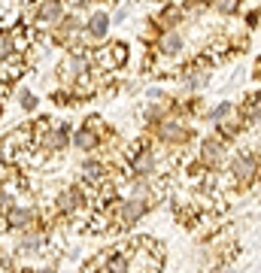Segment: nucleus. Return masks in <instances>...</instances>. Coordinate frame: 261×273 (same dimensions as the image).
I'll return each instance as SVG.
<instances>
[{"instance_id":"obj_2","label":"nucleus","mask_w":261,"mask_h":273,"mask_svg":"<svg viewBox=\"0 0 261 273\" xmlns=\"http://www.w3.org/2000/svg\"><path fill=\"white\" fill-rule=\"evenodd\" d=\"M258 170H261V161L252 155V152H243V155H237V158L231 161V176H234V179H240V182L255 179Z\"/></svg>"},{"instance_id":"obj_18","label":"nucleus","mask_w":261,"mask_h":273,"mask_svg":"<svg viewBox=\"0 0 261 273\" xmlns=\"http://www.w3.org/2000/svg\"><path fill=\"white\" fill-rule=\"evenodd\" d=\"M18 103H22V109H33V106H36V98H33L28 88H22V91H18Z\"/></svg>"},{"instance_id":"obj_10","label":"nucleus","mask_w":261,"mask_h":273,"mask_svg":"<svg viewBox=\"0 0 261 273\" xmlns=\"http://www.w3.org/2000/svg\"><path fill=\"white\" fill-rule=\"evenodd\" d=\"M98 143H100V136H98V131H91V125H85L82 131H76V134H73V146H76V149H82V152L98 149Z\"/></svg>"},{"instance_id":"obj_17","label":"nucleus","mask_w":261,"mask_h":273,"mask_svg":"<svg viewBox=\"0 0 261 273\" xmlns=\"http://www.w3.org/2000/svg\"><path fill=\"white\" fill-rule=\"evenodd\" d=\"M76 28H79V18H73V15H67L64 22L58 25V36H61V40H67V36H70V34H73V31H76Z\"/></svg>"},{"instance_id":"obj_9","label":"nucleus","mask_w":261,"mask_h":273,"mask_svg":"<svg viewBox=\"0 0 261 273\" xmlns=\"http://www.w3.org/2000/svg\"><path fill=\"white\" fill-rule=\"evenodd\" d=\"M31 222H33V209H25V206L6 209V228H28Z\"/></svg>"},{"instance_id":"obj_4","label":"nucleus","mask_w":261,"mask_h":273,"mask_svg":"<svg viewBox=\"0 0 261 273\" xmlns=\"http://www.w3.org/2000/svg\"><path fill=\"white\" fill-rule=\"evenodd\" d=\"M106 34H109V12L95 9V12L88 15V22H85V34H82V36H88V40L100 43V40H106Z\"/></svg>"},{"instance_id":"obj_19","label":"nucleus","mask_w":261,"mask_h":273,"mask_svg":"<svg viewBox=\"0 0 261 273\" xmlns=\"http://www.w3.org/2000/svg\"><path fill=\"white\" fill-rule=\"evenodd\" d=\"M237 6H240V0H216L219 12H237Z\"/></svg>"},{"instance_id":"obj_11","label":"nucleus","mask_w":261,"mask_h":273,"mask_svg":"<svg viewBox=\"0 0 261 273\" xmlns=\"http://www.w3.org/2000/svg\"><path fill=\"white\" fill-rule=\"evenodd\" d=\"M158 49H161L167 58L179 55V52H182V34H173V31H170V34H164L161 40H158Z\"/></svg>"},{"instance_id":"obj_20","label":"nucleus","mask_w":261,"mask_h":273,"mask_svg":"<svg viewBox=\"0 0 261 273\" xmlns=\"http://www.w3.org/2000/svg\"><path fill=\"white\" fill-rule=\"evenodd\" d=\"M36 246H40V237H36V234H28V237L22 240V249H25V252H28V249H36Z\"/></svg>"},{"instance_id":"obj_7","label":"nucleus","mask_w":261,"mask_h":273,"mask_svg":"<svg viewBox=\"0 0 261 273\" xmlns=\"http://www.w3.org/2000/svg\"><path fill=\"white\" fill-rule=\"evenodd\" d=\"M143 212H146V201H140V198H130L122 204V225H134V222H140L143 219Z\"/></svg>"},{"instance_id":"obj_16","label":"nucleus","mask_w":261,"mask_h":273,"mask_svg":"<svg viewBox=\"0 0 261 273\" xmlns=\"http://www.w3.org/2000/svg\"><path fill=\"white\" fill-rule=\"evenodd\" d=\"M106 273H128V258L116 252V255L106 261Z\"/></svg>"},{"instance_id":"obj_8","label":"nucleus","mask_w":261,"mask_h":273,"mask_svg":"<svg viewBox=\"0 0 261 273\" xmlns=\"http://www.w3.org/2000/svg\"><path fill=\"white\" fill-rule=\"evenodd\" d=\"M222 155H225L222 140H216V136L203 140V146H200V158H203L207 164H219V161H222Z\"/></svg>"},{"instance_id":"obj_15","label":"nucleus","mask_w":261,"mask_h":273,"mask_svg":"<svg viewBox=\"0 0 261 273\" xmlns=\"http://www.w3.org/2000/svg\"><path fill=\"white\" fill-rule=\"evenodd\" d=\"M231 112H234V106H231V103H219V106H213V109L207 112V119H210L213 125H219L222 119H228Z\"/></svg>"},{"instance_id":"obj_1","label":"nucleus","mask_w":261,"mask_h":273,"mask_svg":"<svg viewBox=\"0 0 261 273\" xmlns=\"http://www.w3.org/2000/svg\"><path fill=\"white\" fill-rule=\"evenodd\" d=\"M155 136H158L161 143H170V146H185L189 136H192V131H189L185 125H179V122L164 119V122H158V128H155Z\"/></svg>"},{"instance_id":"obj_3","label":"nucleus","mask_w":261,"mask_h":273,"mask_svg":"<svg viewBox=\"0 0 261 273\" xmlns=\"http://www.w3.org/2000/svg\"><path fill=\"white\" fill-rule=\"evenodd\" d=\"M134 152H137V155H130V170H134V176H152V173L158 170V155L155 152L140 149V146H134Z\"/></svg>"},{"instance_id":"obj_6","label":"nucleus","mask_w":261,"mask_h":273,"mask_svg":"<svg viewBox=\"0 0 261 273\" xmlns=\"http://www.w3.org/2000/svg\"><path fill=\"white\" fill-rule=\"evenodd\" d=\"M67 140H70V125H58V128H52V131L43 134V146L49 152H61L67 146Z\"/></svg>"},{"instance_id":"obj_12","label":"nucleus","mask_w":261,"mask_h":273,"mask_svg":"<svg viewBox=\"0 0 261 273\" xmlns=\"http://www.w3.org/2000/svg\"><path fill=\"white\" fill-rule=\"evenodd\" d=\"M82 176H85V182H103L106 179V167L100 161H82Z\"/></svg>"},{"instance_id":"obj_14","label":"nucleus","mask_w":261,"mask_h":273,"mask_svg":"<svg viewBox=\"0 0 261 273\" xmlns=\"http://www.w3.org/2000/svg\"><path fill=\"white\" fill-rule=\"evenodd\" d=\"M207 79H210L207 73H189V76L182 79V88H185V91H197V88L207 85Z\"/></svg>"},{"instance_id":"obj_13","label":"nucleus","mask_w":261,"mask_h":273,"mask_svg":"<svg viewBox=\"0 0 261 273\" xmlns=\"http://www.w3.org/2000/svg\"><path fill=\"white\" fill-rule=\"evenodd\" d=\"M0 52H3V61L12 58V52H15V31H3V36H0Z\"/></svg>"},{"instance_id":"obj_5","label":"nucleus","mask_w":261,"mask_h":273,"mask_svg":"<svg viewBox=\"0 0 261 273\" xmlns=\"http://www.w3.org/2000/svg\"><path fill=\"white\" fill-rule=\"evenodd\" d=\"M64 18V3L61 0H43L33 12V22L40 25H49V22H61Z\"/></svg>"}]
</instances>
